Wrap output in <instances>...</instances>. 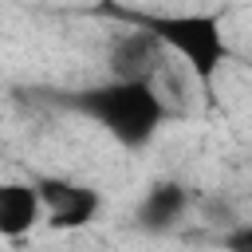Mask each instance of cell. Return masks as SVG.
I'll use <instances>...</instances> for the list:
<instances>
[{"mask_svg": "<svg viewBox=\"0 0 252 252\" xmlns=\"http://www.w3.org/2000/svg\"><path fill=\"white\" fill-rule=\"evenodd\" d=\"M79 114H87L91 122H98L118 146L126 150H142L158 138V130L169 118L165 94L154 83H126V79H106L94 83L87 91H75L67 98Z\"/></svg>", "mask_w": 252, "mask_h": 252, "instance_id": "6da1fadb", "label": "cell"}, {"mask_svg": "<svg viewBox=\"0 0 252 252\" xmlns=\"http://www.w3.org/2000/svg\"><path fill=\"white\" fill-rule=\"evenodd\" d=\"M185 213H189V185H181L173 177H161L142 193L134 220H138L142 232H169V228L181 224Z\"/></svg>", "mask_w": 252, "mask_h": 252, "instance_id": "277c9868", "label": "cell"}, {"mask_svg": "<svg viewBox=\"0 0 252 252\" xmlns=\"http://www.w3.org/2000/svg\"><path fill=\"white\" fill-rule=\"evenodd\" d=\"M161 67V47L150 32H126L110 47V79L126 83H154V71Z\"/></svg>", "mask_w": 252, "mask_h": 252, "instance_id": "5b68a950", "label": "cell"}, {"mask_svg": "<svg viewBox=\"0 0 252 252\" xmlns=\"http://www.w3.org/2000/svg\"><path fill=\"white\" fill-rule=\"evenodd\" d=\"M134 20L142 32H150L158 39L161 51H173L177 59H185V67L205 87L228 63V43H224L217 12H146Z\"/></svg>", "mask_w": 252, "mask_h": 252, "instance_id": "7a4b0ae2", "label": "cell"}, {"mask_svg": "<svg viewBox=\"0 0 252 252\" xmlns=\"http://www.w3.org/2000/svg\"><path fill=\"white\" fill-rule=\"evenodd\" d=\"M43 220L35 181H0V236L20 240Z\"/></svg>", "mask_w": 252, "mask_h": 252, "instance_id": "8992f818", "label": "cell"}, {"mask_svg": "<svg viewBox=\"0 0 252 252\" xmlns=\"http://www.w3.org/2000/svg\"><path fill=\"white\" fill-rule=\"evenodd\" d=\"M220 248L224 252H252V224H232L220 236Z\"/></svg>", "mask_w": 252, "mask_h": 252, "instance_id": "52a82bcc", "label": "cell"}, {"mask_svg": "<svg viewBox=\"0 0 252 252\" xmlns=\"http://www.w3.org/2000/svg\"><path fill=\"white\" fill-rule=\"evenodd\" d=\"M39 189V205H43V217L51 228H83L94 220L102 197L87 185H75V181H63V177H39L35 181Z\"/></svg>", "mask_w": 252, "mask_h": 252, "instance_id": "3957f363", "label": "cell"}]
</instances>
